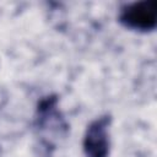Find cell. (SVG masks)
<instances>
[{
    "instance_id": "6da1fadb",
    "label": "cell",
    "mask_w": 157,
    "mask_h": 157,
    "mask_svg": "<svg viewBox=\"0 0 157 157\" xmlns=\"http://www.w3.org/2000/svg\"><path fill=\"white\" fill-rule=\"evenodd\" d=\"M119 21L129 29L139 32L153 31L157 23V1L144 0L123 6L119 13Z\"/></svg>"
},
{
    "instance_id": "7a4b0ae2",
    "label": "cell",
    "mask_w": 157,
    "mask_h": 157,
    "mask_svg": "<svg viewBox=\"0 0 157 157\" xmlns=\"http://www.w3.org/2000/svg\"><path fill=\"white\" fill-rule=\"evenodd\" d=\"M110 117L102 115L92 120L85 131L82 148L86 157H108L110 151Z\"/></svg>"
}]
</instances>
